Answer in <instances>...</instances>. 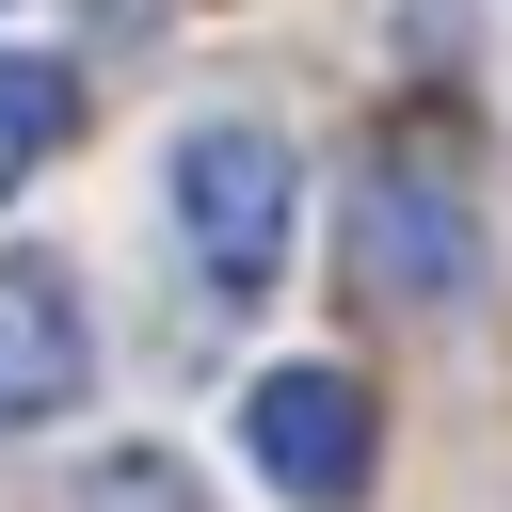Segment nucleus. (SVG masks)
Returning <instances> with one entry per match:
<instances>
[{
  "label": "nucleus",
  "instance_id": "nucleus-5",
  "mask_svg": "<svg viewBox=\"0 0 512 512\" xmlns=\"http://www.w3.org/2000/svg\"><path fill=\"white\" fill-rule=\"evenodd\" d=\"M64 128H80V80H64L48 48H0V192H16V176H48V160H64Z\"/></svg>",
  "mask_w": 512,
  "mask_h": 512
},
{
  "label": "nucleus",
  "instance_id": "nucleus-1",
  "mask_svg": "<svg viewBox=\"0 0 512 512\" xmlns=\"http://www.w3.org/2000/svg\"><path fill=\"white\" fill-rule=\"evenodd\" d=\"M352 240H368V288H400V304H448V288L480 272V192H464L448 128H400V144H368Z\"/></svg>",
  "mask_w": 512,
  "mask_h": 512
},
{
  "label": "nucleus",
  "instance_id": "nucleus-3",
  "mask_svg": "<svg viewBox=\"0 0 512 512\" xmlns=\"http://www.w3.org/2000/svg\"><path fill=\"white\" fill-rule=\"evenodd\" d=\"M240 448L288 512H352L368 496V384L352 368H256L240 384Z\"/></svg>",
  "mask_w": 512,
  "mask_h": 512
},
{
  "label": "nucleus",
  "instance_id": "nucleus-4",
  "mask_svg": "<svg viewBox=\"0 0 512 512\" xmlns=\"http://www.w3.org/2000/svg\"><path fill=\"white\" fill-rule=\"evenodd\" d=\"M80 384H96V320H80L64 256H16V240H0V432L64 416Z\"/></svg>",
  "mask_w": 512,
  "mask_h": 512
},
{
  "label": "nucleus",
  "instance_id": "nucleus-2",
  "mask_svg": "<svg viewBox=\"0 0 512 512\" xmlns=\"http://www.w3.org/2000/svg\"><path fill=\"white\" fill-rule=\"evenodd\" d=\"M288 224H304V176L272 128H192L176 144V240L208 288H272L288 272Z\"/></svg>",
  "mask_w": 512,
  "mask_h": 512
},
{
  "label": "nucleus",
  "instance_id": "nucleus-6",
  "mask_svg": "<svg viewBox=\"0 0 512 512\" xmlns=\"http://www.w3.org/2000/svg\"><path fill=\"white\" fill-rule=\"evenodd\" d=\"M80 512H192V480H176L160 448H112V464L80 480Z\"/></svg>",
  "mask_w": 512,
  "mask_h": 512
}]
</instances>
